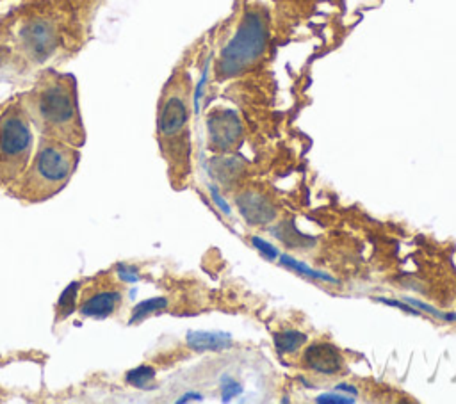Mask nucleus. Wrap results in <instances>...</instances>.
<instances>
[{"label":"nucleus","mask_w":456,"mask_h":404,"mask_svg":"<svg viewBox=\"0 0 456 404\" xmlns=\"http://www.w3.org/2000/svg\"><path fill=\"white\" fill-rule=\"evenodd\" d=\"M8 50H6V48L4 47H0V66H2V65H4V62H6V59H8Z\"/></svg>","instance_id":"26"},{"label":"nucleus","mask_w":456,"mask_h":404,"mask_svg":"<svg viewBox=\"0 0 456 404\" xmlns=\"http://www.w3.org/2000/svg\"><path fill=\"white\" fill-rule=\"evenodd\" d=\"M125 300V290L120 280L114 278L111 271H105L86 282L79 294L77 310L82 317L105 319L116 314Z\"/></svg>","instance_id":"5"},{"label":"nucleus","mask_w":456,"mask_h":404,"mask_svg":"<svg viewBox=\"0 0 456 404\" xmlns=\"http://www.w3.org/2000/svg\"><path fill=\"white\" fill-rule=\"evenodd\" d=\"M202 400L203 397L200 395V393H196V392H189V393H185V397H182V399H178V403H185V400Z\"/></svg>","instance_id":"25"},{"label":"nucleus","mask_w":456,"mask_h":404,"mask_svg":"<svg viewBox=\"0 0 456 404\" xmlns=\"http://www.w3.org/2000/svg\"><path fill=\"white\" fill-rule=\"evenodd\" d=\"M378 303H384V305H389V307H394V308H399V310L406 312V314H412V315H423V312L417 310V308H413L412 305H408L406 301H398V300H387V297H378Z\"/></svg>","instance_id":"23"},{"label":"nucleus","mask_w":456,"mask_h":404,"mask_svg":"<svg viewBox=\"0 0 456 404\" xmlns=\"http://www.w3.org/2000/svg\"><path fill=\"white\" fill-rule=\"evenodd\" d=\"M403 301H406L408 305H412L413 308H417V310H420L423 314H428L431 315V317L438 319V321H445V322H456V314L455 312H451V314H445V312L442 310H437L435 307H431V305L424 303V301H419V300H413V297H403Z\"/></svg>","instance_id":"17"},{"label":"nucleus","mask_w":456,"mask_h":404,"mask_svg":"<svg viewBox=\"0 0 456 404\" xmlns=\"http://www.w3.org/2000/svg\"><path fill=\"white\" fill-rule=\"evenodd\" d=\"M189 121L188 100L178 91L164 93L157 112V136L164 155H171L184 136Z\"/></svg>","instance_id":"7"},{"label":"nucleus","mask_w":456,"mask_h":404,"mask_svg":"<svg viewBox=\"0 0 456 404\" xmlns=\"http://www.w3.org/2000/svg\"><path fill=\"white\" fill-rule=\"evenodd\" d=\"M18 100L27 118L43 138L58 139L75 148L86 143L75 79L72 75L47 70Z\"/></svg>","instance_id":"1"},{"label":"nucleus","mask_w":456,"mask_h":404,"mask_svg":"<svg viewBox=\"0 0 456 404\" xmlns=\"http://www.w3.org/2000/svg\"><path fill=\"white\" fill-rule=\"evenodd\" d=\"M241 393H243V385L239 381L228 378V376L221 378V395H223L221 399H223V403H230L234 397L241 395Z\"/></svg>","instance_id":"19"},{"label":"nucleus","mask_w":456,"mask_h":404,"mask_svg":"<svg viewBox=\"0 0 456 404\" xmlns=\"http://www.w3.org/2000/svg\"><path fill=\"white\" fill-rule=\"evenodd\" d=\"M307 344V335L298 329H283L275 335V347L280 354H289Z\"/></svg>","instance_id":"13"},{"label":"nucleus","mask_w":456,"mask_h":404,"mask_svg":"<svg viewBox=\"0 0 456 404\" xmlns=\"http://www.w3.org/2000/svg\"><path fill=\"white\" fill-rule=\"evenodd\" d=\"M185 342L196 353L224 351L234 346V339L227 332H189Z\"/></svg>","instance_id":"11"},{"label":"nucleus","mask_w":456,"mask_h":404,"mask_svg":"<svg viewBox=\"0 0 456 404\" xmlns=\"http://www.w3.org/2000/svg\"><path fill=\"white\" fill-rule=\"evenodd\" d=\"M209 191H210V200H212V202L216 203L217 209H219L221 212H223L227 217L232 216V209H230V205H228V203H227V200H224L223 196L219 195V191H217L216 185L209 184Z\"/></svg>","instance_id":"22"},{"label":"nucleus","mask_w":456,"mask_h":404,"mask_svg":"<svg viewBox=\"0 0 456 404\" xmlns=\"http://www.w3.org/2000/svg\"><path fill=\"white\" fill-rule=\"evenodd\" d=\"M207 132H209L210 145L217 150H230L243 133L241 119L232 109L214 112L207 119Z\"/></svg>","instance_id":"8"},{"label":"nucleus","mask_w":456,"mask_h":404,"mask_svg":"<svg viewBox=\"0 0 456 404\" xmlns=\"http://www.w3.org/2000/svg\"><path fill=\"white\" fill-rule=\"evenodd\" d=\"M156 379V371L150 365H141V367L134 368L127 374V383L138 388H148L152 381Z\"/></svg>","instance_id":"16"},{"label":"nucleus","mask_w":456,"mask_h":404,"mask_svg":"<svg viewBox=\"0 0 456 404\" xmlns=\"http://www.w3.org/2000/svg\"><path fill=\"white\" fill-rule=\"evenodd\" d=\"M269 41L268 20L261 11H246L239 27L221 48L216 65L217 79H234L264 55Z\"/></svg>","instance_id":"4"},{"label":"nucleus","mask_w":456,"mask_h":404,"mask_svg":"<svg viewBox=\"0 0 456 404\" xmlns=\"http://www.w3.org/2000/svg\"><path fill=\"white\" fill-rule=\"evenodd\" d=\"M166 307H168L166 297H152V300L143 301L141 305H138V307L134 308V314H132L131 322H138L141 321V319L148 317V315L156 314V312L166 310Z\"/></svg>","instance_id":"15"},{"label":"nucleus","mask_w":456,"mask_h":404,"mask_svg":"<svg viewBox=\"0 0 456 404\" xmlns=\"http://www.w3.org/2000/svg\"><path fill=\"white\" fill-rule=\"evenodd\" d=\"M210 65H212V55H209V58H207L205 66H203V70H202V77H200L198 84H196L195 94H192V104H195V112H196V114H198V112H200V100H202L203 91H205L207 82H209Z\"/></svg>","instance_id":"18"},{"label":"nucleus","mask_w":456,"mask_h":404,"mask_svg":"<svg viewBox=\"0 0 456 404\" xmlns=\"http://www.w3.org/2000/svg\"><path fill=\"white\" fill-rule=\"evenodd\" d=\"M20 52L33 62H45L59 45V26L52 16L33 15L20 26L16 36Z\"/></svg>","instance_id":"6"},{"label":"nucleus","mask_w":456,"mask_h":404,"mask_svg":"<svg viewBox=\"0 0 456 404\" xmlns=\"http://www.w3.org/2000/svg\"><path fill=\"white\" fill-rule=\"evenodd\" d=\"M315 400L321 404H353L355 397H349V393H340L339 390H333V392L321 393V395L315 397Z\"/></svg>","instance_id":"20"},{"label":"nucleus","mask_w":456,"mask_h":404,"mask_svg":"<svg viewBox=\"0 0 456 404\" xmlns=\"http://www.w3.org/2000/svg\"><path fill=\"white\" fill-rule=\"evenodd\" d=\"M251 244H254L255 248H257L259 251H261L268 260H276L280 256L278 249H276L275 246L269 244V242L264 241L262 237H257V235H255V237H251Z\"/></svg>","instance_id":"21"},{"label":"nucleus","mask_w":456,"mask_h":404,"mask_svg":"<svg viewBox=\"0 0 456 404\" xmlns=\"http://www.w3.org/2000/svg\"><path fill=\"white\" fill-rule=\"evenodd\" d=\"M278 262H280V266L287 267V269H291V271H296L298 275L307 276V278H310V280H319V282H326V283H337V280L333 278L332 275H328V273H325V271H317V269H312L310 266L300 262V260H296L294 256L287 255V253H283V255L278 256Z\"/></svg>","instance_id":"12"},{"label":"nucleus","mask_w":456,"mask_h":404,"mask_svg":"<svg viewBox=\"0 0 456 404\" xmlns=\"http://www.w3.org/2000/svg\"><path fill=\"white\" fill-rule=\"evenodd\" d=\"M305 367L319 374L332 376L340 372L344 365V356L340 353L339 347L328 342H317L307 347L303 354Z\"/></svg>","instance_id":"9"},{"label":"nucleus","mask_w":456,"mask_h":404,"mask_svg":"<svg viewBox=\"0 0 456 404\" xmlns=\"http://www.w3.org/2000/svg\"><path fill=\"white\" fill-rule=\"evenodd\" d=\"M79 159L80 153L75 146L41 136L26 171L6 192L26 203L54 198L68 185L79 166Z\"/></svg>","instance_id":"2"},{"label":"nucleus","mask_w":456,"mask_h":404,"mask_svg":"<svg viewBox=\"0 0 456 404\" xmlns=\"http://www.w3.org/2000/svg\"><path fill=\"white\" fill-rule=\"evenodd\" d=\"M77 301H79V283H73L68 289L63 293L61 300L58 303V321H63V319L68 317L77 307Z\"/></svg>","instance_id":"14"},{"label":"nucleus","mask_w":456,"mask_h":404,"mask_svg":"<svg viewBox=\"0 0 456 404\" xmlns=\"http://www.w3.org/2000/svg\"><path fill=\"white\" fill-rule=\"evenodd\" d=\"M236 205L241 216L251 226H264L275 221L276 207L269 198L259 192H244L236 198Z\"/></svg>","instance_id":"10"},{"label":"nucleus","mask_w":456,"mask_h":404,"mask_svg":"<svg viewBox=\"0 0 456 404\" xmlns=\"http://www.w3.org/2000/svg\"><path fill=\"white\" fill-rule=\"evenodd\" d=\"M335 390L344 393H352V395H359V390H357L353 385H348V383H340V385L335 386Z\"/></svg>","instance_id":"24"},{"label":"nucleus","mask_w":456,"mask_h":404,"mask_svg":"<svg viewBox=\"0 0 456 404\" xmlns=\"http://www.w3.org/2000/svg\"><path fill=\"white\" fill-rule=\"evenodd\" d=\"M33 123L20 100L0 111V189H8L26 171L33 157Z\"/></svg>","instance_id":"3"}]
</instances>
